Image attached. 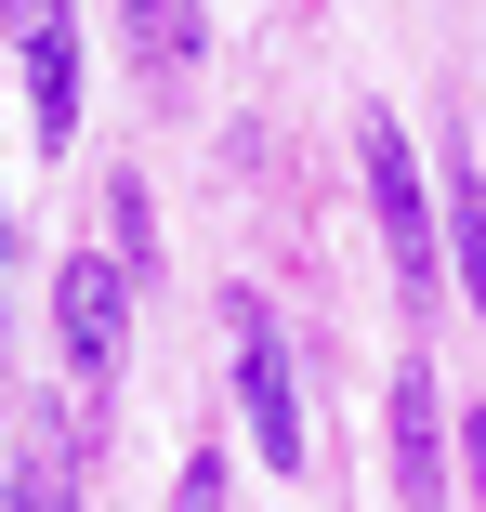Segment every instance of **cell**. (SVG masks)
Listing matches in <instances>:
<instances>
[{"label":"cell","instance_id":"obj_10","mask_svg":"<svg viewBox=\"0 0 486 512\" xmlns=\"http://www.w3.org/2000/svg\"><path fill=\"white\" fill-rule=\"evenodd\" d=\"M27 512H66V499H53V486H27Z\"/></svg>","mask_w":486,"mask_h":512},{"label":"cell","instance_id":"obj_6","mask_svg":"<svg viewBox=\"0 0 486 512\" xmlns=\"http://www.w3.org/2000/svg\"><path fill=\"white\" fill-rule=\"evenodd\" d=\"M447 276L473 289V316H486V158L447 145Z\"/></svg>","mask_w":486,"mask_h":512},{"label":"cell","instance_id":"obj_8","mask_svg":"<svg viewBox=\"0 0 486 512\" xmlns=\"http://www.w3.org/2000/svg\"><path fill=\"white\" fill-rule=\"evenodd\" d=\"M460 473H473V499H486V407L460 421Z\"/></svg>","mask_w":486,"mask_h":512},{"label":"cell","instance_id":"obj_2","mask_svg":"<svg viewBox=\"0 0 486 512\" xmlns=\"http://www.w3.org/2000/svg\"><path fill=\"white\" fill-rule=\"evenodd\" d=\"M224 329H237V407H250V447L276 473H303L316 434H303V368H289V329L263 316V289H224Z\"/></svg>","mask_w":486,"mask_h":512},{"label":"cell","instance_id":"obj_9","mask_svg":"<svg viewBox=\"0 0 486 512\" xmlns=\"http://www.w3.org/2000/svg\"><path fill=\"white\" fill-rule=\"evenodd\" d=\"M0 512H27V486H14V473H0Z\"/></svg>","mask_w":486,"mask_h":512},{"label":"cell","instance_id":"obj_5","mask_svg":"<svg viewBox=\"0 0 486 512\" xmlns=\"http://www.w3.org/2000/svg\"><path fill=\"white\" fill-rule=\"evenodd\" d=\"M395 486L421 512L447 499V394H434V368H395Z\"/></svg>","mask_w":486,"mask_h":512},{"label":"cell","instance_id":"obj_3","mask_svg":"<svg viewBox=\"0 0 486 512\" xmlns=\"http://www.w3.org/2000/svg\"><path fill=\"white\" fill-rule=\"evenodd\" d=\"M53 329H66V368H119V342H132V276H119L106 250H79V263L53 276Z\"/></svg>","mask_w":486,"mask_h":512},{"label":"cell","instance_id":"obj_11","mask_svg":"<svg viewBox=\"0 0 486 512\" xmlns=\"http://www.w3.org/2000/svg\"><path fill=\"white\" fill-rule=\"evenodd\" d=\"M0 263H14V211H0Z\"/></svg>","mask_w":486,"mask_h":512},{"label":"cell","instance_id":"obj_4","mask_svg":"<svg viewBox=\"0 0 486 512\" xmlns=\"http://www.w3.org/2000/svg\"><path fill=\"white\" fill-rule=\"evenodd\" d=\"M14 40H27V119H40V145H79V14L66 0H27Z\"/></svg>","mask_w":486,"mask_h":512},{"label":"cell","instance_id":"obj_1","mask_svg":"<svg viewBox=\"0 0 486 512\" xmlns=\"http://www.w3.org/2000/svg\"><path fill=\"white\" fill-rule=\"evenodd\" d=\"M355 158H368V211H381V250H395V289L408 302H434V276H447V211L421 197V145H408V119H355Z\"/></svg>","mask_w":486,"mask_h":512},{"label":"cell","instance_id":"obj_7","mask_svg":"<svg viewBox=\"0 0 486 512\" xmlns=\"http://www.w3.org/2000/svg\"><path fill=\"white\" fill-rule=\"evenodd\" d=\"M119 27H132L145 66H184V53H198V14H184V0H145V14H119Z\"/></svg>","mask_w":486,"mask_h":512}]
</instances>
